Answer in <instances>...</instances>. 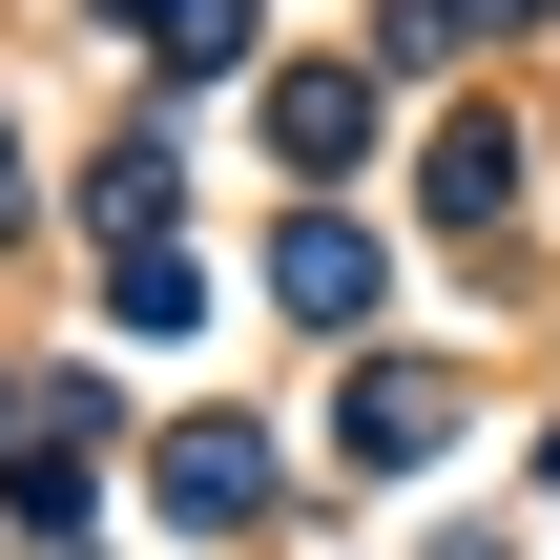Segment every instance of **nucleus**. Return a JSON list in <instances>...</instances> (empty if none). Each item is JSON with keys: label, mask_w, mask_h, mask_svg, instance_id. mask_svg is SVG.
I'll list each match as a JSON object with an SVG mask.
<instances>
[{"label": "nucleus", "mask_w": 560, "mask_h": 560, "mask_svg": "<svg viewBox=\"0 0 560 560\" xmlns=\"http://www.w3.org/2000/svg\"><path fill=\"white\" fill-rule=\"evenodd\" d=\"M436 436H457L436 374H353V457H436Z\"/></svg>", "instance_id": "f257e3e1"}, {"label": "nucleus", "mask_w": 560, "mask_h": 560, "mask_svg": "<svg viewBox=\"0 0 560 560\" xmlns=\"http://www.w3.org/2000/svg\"><path fill=\"white\" fill-rule=\"evenodd\" d=\"M249 499H270L249 436H166V520H249Z\"/></svg>", "instance_id": "f03ea898"}]
</instances>
